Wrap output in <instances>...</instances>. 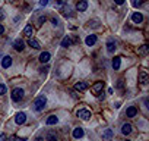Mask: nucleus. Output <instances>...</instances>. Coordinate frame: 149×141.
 Wrapping results in <instances>:
<instances>
[{
  "instance_id": "nucleus-1",
  "label": "nucleus",
  "mask_w": 149,
  "mask_h": 141,
  "mask_svg": "<svg viewBox=\"0 0 149 141\" xmlns=\"http://www.w3.org/2000/svg\"><path fill=\"white\" fill-rule=\"evenodd\" d=\"M45 105H47V97L45 96H40V97H37L35 101H34V109L37 112H41L45 107Z\"/></svg>"
},
{
  "instance_id": "nucleus-2",
  "label": "nucleus",
  "mask_w": 149,
  "mask_h": 141,
  "mask_svg": "<svg viewBox=\"0 0 149 141\" xmlns=\"http://www.w3.org/2000/svg\"><path fill=\"white\" fill-rule=\"evenodd\" d=\"M23 98V90L22 88H15L12 91V100L13 101H21Z\"/></svg>"
},
{
  "instance_id": "nucleus-3",
  "label": "nucleus",
  "mask_w": 149,
  "mask_h": 141,
  "mask_svg": "<svg viewBox=\"0 0 149 141\" xmlns=\"http://www.w3.org/2000/svg\"><path fill=\"white\" fill-rule=\"evenodd\" d=\"M15 122L18 125H23L25 122H27V115H25L23 112H18L16 116H15Z\"/></svg>"
},
{
  "instance_id": "nucleus-4",
  "label": "nucleus",
  "mask_w": 149,
  "mask_h": 141,
  "mask_svg": "<svg viewBox=\"0 0 149 141\" xmlns=\"http://www.w3.org/2000/svg\"><path fill=\"white\" fill-rule=\"evenodd\" d=\"M78 118H80L82 121H88L91 118V112L86 109H80V110H78Z\"/></svg>"
},
{
  "instance_id": "nucleus-5",
  "label": "nucleus",
  "mask_w": 149,
  "mask_h": 141,
  "mask_svg": "<svg viewBox=\"0 0 149 141\" xmlns=\"http://www.w3.org/2000/svg\"><path fill=\"white\" fill-rule=\"evenodd\" d=\"M113 137H114L113 130H105L102 132V141H111V140H113Z\"/></svg>"
},
{
  "instance_id": "nucleus-6",
  "label": "nucleus",
  "mask_w": 149,
  "mask_h": 141,
  "mask_svg": "<svg viewBox=\"0 0 149 141\" xmlns=\"http://www.w3.org/2000/svg\"><path fill=\"white\" fill-rule=\"evenodd\" d=\"M116 41L113 40V38H108V41H107V50L110 53H114V50H116Z\"/></svg>"
},
{
  "instance_id": "nucleus-7",
  "label": "nucleus",
  "mask_w": 149,
  "mask_h": 141,
  "mask_svg": "<svg viewBox=\"0 0 149 141\" xmlns=\"http://www.w3.org/2000/svg\"><path fill=\"white\" fill-rule=\"evenodd\" d=\"M76 9H78L79 12H85L86 9H88V2H86V0H80V2H78Z\"/></svg>"
},
{
  "instance_id": "nucleus-8",
  "label": "nucleus",
  "mask_w": 149,
  "mask_h": 141,
  "mask_svg": "<svg viewBox=\"0 0 149 141\" xmlns=\"http://www.w3.org/2000/svg\"><path fill=\"white\" fill-rule=\"evenodd\" d=\"M13 47H15V50H18V52H22L23 47H25V43L21 40V38H18V40H15V43H13Z\"/></svg>"
},
{
  "instance_id": "nucleus-9",
  "label": "nucleus",
  "mask_w": 149,
  "mask_h": 141,
  "mask_svg": "<svg viewBox=\"0 0 149 141\" xmlns=\"http://www.w3.org/2000/svg\"><path fill=\"white\" fill-rule=\"evenodd\" d=\"M132 21H133L134 24H140V22L143 21V16H142V13H139V12H134V13L132 15Z\"/></svg>"
},
{
  "instance_id": "nucleus-10",
  "label": "nucleus",
  "mask_w": 149,
  "mask_h": 141,
  "mask_svg": "<svg viewBox=\"0 0 149 141\" xmlns=\"http://www.w3.org/2000/svg\"><path fill=\"white\" fill-rule=\"evenodd\" d=\"M28 46H29V47H32V49H37V50H38V49H41V44H40V41H37L35 38H29V40H28Z\"/></svg>"
},
{
  "instance_id": "nucleus-11",
  "label": "nucleus",
  "mask_w": 149,
  "mask_h": 141,
  "mask_svg": "<svg viewBox=\"0 0 149 141\" xmlns=\"http://www.w3.org/2000/svg\"><path fill=\"white\" fill-rule=\"evenodd\" d=\"M132 132V125L130 123H124L123 126H121V134L123 135H129Z\"/></svg>"
},
{
  "instance_id": "nucleus-12",
  "label": "nucleus",
  "mask_w": 149,
  "mask_h": 141,
  "mask_svg": "<svg viewBox=\"0 0 149 141\" xmlns=\"http://www.w3.org/2000/svg\"><path fill=\"white\" fill-rule=\"evenodd\" d=\"M102 88H104V82H96V84L92 87V91H94L96 96H99V91H101Z\"/></svg>"
},
{
  "instance_id": "nucleus-13",
  "label": "nucleus",
  "mask_w": 149,
  "mask_h": 141,
  "mask_svg": "<svg viewBox=\"0 0 149 141\" xmlns=\"http://www.w3.org/2000/svg\"><path fill=\"white\" fill-rule=\"evenodd\" d=\"M50 57H51V55H50L48 52H43V53L40 55V62H41V63H47V62L50 60Z\"/></svg>"
},
{
  "instance_id": "nucleus-14",
  "label": "nucleus",
  "mask_w": 149,
  "mask_h": 141,
  "mask_svg": "<svg viewBox=\"0 0 149 141\" xmlns=\"http://www.w3.org/2000/svg\"><path fill=\"white\" fill-rule=\"evenodd\" d=\"M126 115L129 118H134L136 115H138V109H136L134 106H130L129 109H127V112H126Z\"/></svg>"
},
{
  "instance_id": "nucleus-15",
  "label": "nucleus",
  "mask_w": 149,
  "mask_h": 141,
  "mask_svg": "<svg viewBox=\"0 0 149 141\" xmlns=\"http://www.w3.org/2000/svg\"><path fill=\"white\" fill-rule=\"evenodd\" d=\"M74 90H78V91H86V90H88V84L86 82H78L74 85Z\"/></svg>"
},
{
  "instance_id": "nucleus-16",
  "label": "nucleus",
  "mask_w": 149,
  "mask_h": 141,
  "mask_svg": "<svg viewBox=\"0 0 149 141\" xmlns=\"http://www.w3.org/2000/svg\"><path fill=\"white\" fill-rule=\"evenodd\" d=\"M73 137L74 138H82L83 137V130L80 126H78V128H74V130H73Z\"/></svg>"
},
{
  "instance_id": "nucleus-17",
  "label": "nucleus",
  "mask_w": 149,
  "mask_h": 141,
  "mask_svg": "<svg viewBox=\"0 0 149 141\" xmlns=\"http://www.w3.org/2000/svg\"><path fill=\"white\" fill-rule=\"evenodd\" d=\"M10 65H12V57L10 56H5L3 60H2V66L3 68H10Z\"/></svg>"
},
{
  "instance_id": "nucleus-18",
  "label": "nucleus",
  "mask_w": 149,
  "mask_h": 141,
  "mask_svg": "<svg viewBox=\"0 0 149 141\" xmlns=\"http://www.w3.org/2000/svg\"><path fill=\"white\" fill-rule=\"evenodd\" d=\"M32 31H34L32 25H31V24H28L27 27H25V30H23V35H25V37H29V38H31V35H32Z\"/></svg>"
},
{
  "instance_id": "nucleus-19",
  "label": "nucleus",
  "mask_w": 149,
  "mask_h": 141,
  "mask_svg": "<svg viewBox=\"0 0 149 141\" xmlns=\"http://www.w3.org/2000/svg\"><path fill=\"white\" fill-rule=\"evenodd\" d=\"M85 41H86V44H88V46H94V44L96 43V35H92V34L88 35Z\"/></svg>"
},
{
  "instance_id": "nucleus-20",
  "label": "nucleus",
  "mask_w": 149,
  "mask_h": 141,
  "mask_svg": "<svg viewBox=\"0 0 149 141\" xmlns=\"http://www.w3.org/2000/svg\"><path fill=\"white\" fill-rule=\"evenodd\" d=\"M59 122V118L56 116V115H51V116L47 118V125H56Z\"/></svg>"
},
{
  "instance_id": "nucleus-21",
  "label": "nucleus",
  "mask_w": 149,
  "mask_h": 141,
  "mask_svg": "<svg viewBox=\"0 0 149 141\" xmlns=\"http://www.w3.org/2000/svg\"><path fill=\"white\" fill-rule=\"evenodd\" d=\"M139 80H140V84H148V81H149V78H148V75H146V72H140V75H139Z\"/></svg>"
},
{
  "instance_id": "nucleus-22",
  "label": "nucleus",
  "mask_w": 149,
  "mask_h": 141,
  "mask_svg": "<svg viewBox=\"0 0 149 141\" xmlns=\"http://www.w3.org/2000/svg\"><path fill=\"white\" fill-rule=\"evenodd\" d=\"M72 44V38L70 37H65L63 40H61V47H69Z\"/></svg>"
},
{
  "instance_id": "nucleus-23",
  "label": "nucleus",
  "mask_w": 149,
  "mask_h": 141,
  "mask_svg": "<svg viewBox=\"0 0 149 141\" xmlns=\"http://www.w3.org/2000/svg\"><path fill=\"white\" fill-rule=\"evenodd\" d=\"M120 65H121V57H114L113 59V68L114 69H118Z\"/></svg>"
},
{
  "instance_id": "nucleus-24",
  "label": "nucleus",
  "mask_w": 149,
  "mask_h": 141,
  "mask_svg": "<svg viewBox=\"0 0 149 141\" xmlns=\"http://www.w3.org/2000/svg\"><path fill=\"white\" fill-rule=\"evenodd\" d=\"M6 94V85L5 84H0V96Z\"/></svg>"
},
{
  "instance_id": "nucleus-25",
  "label": "nucleus",
  "mask_w": 149,
  "mask_h": 141,
  "mask_svg": "<svg viewBox=\"0 0 149 141\" xmlns=\"http://www.w3.org/2000/svg\"><path fill=\"white\" fill-rule=\"evenodd\" d=\"M143 3V0H133V6L134 7H138V6H140Z\"/></svg>"
},
{
  "instance_id": "nucleus-26",
  "label": "nucleus",
  "mask_w": 149,
  "mask_h": 141,
  "mask_svg": "<svg viewBox=\"0 0 149 141\" xmlns=\"http://www.w3.org/2000/svg\"><path fill=\"white\" fill-rule=\"evenodd\" d=\"M89 27H98V21L96 19H92V21H89Z\"/></svg>"
},
{
  "instance_id": "nucleus-27",
  "label": "nucleus",
  "mask_w": 149,
  "mask_h": 141,
  "mask_svg": "<svg viewBox=\"0 0 149 141\" xmlns=\"http://www.w3.org/2000/svg\"><path fill=\"white\" fill-rule=\"evenodd\" d=\"M146 52H148V46H146V44H143V46L140 47V53H142V55H145Z\"/></svg>"
},
{
  "instance_id": "nucleus-28",
  "label": "nucleus",
  "mask_w": 149,
  "mask_h": 141,
  "mask_svg": "<svg viewBox=\"0 0 149 141\" xmlns=\"http://www.w3.org/2000/svg\"><path fill=\"white\" fill-rule=\"evenodd\" d=\"M47 71H48V66L47 65L43 66V68H40V74H47Z\"/></svg>"
},
{
  "instance_id": "nucleus-29",
  "label": "nucleus",
  "mask_w": 149,
  "mask_h": 141,
  "mask_svg": "<svg viewBox=\"0 0 149 141\" xmlns=\"http://www.w3.org/2000/svg\"><path fill=\"white\" fill-rule=\"evenodd\" d=\"M47 140H48V141H56V135L48 134V135H47Z\"/></svg>"
},
{
  "instance_id": "nucleus-30",
  "label": "nucleus",
  "mask_w": 149,
  "mask_h": 141,
  "mask_svg": "<svg viewBox=\"0 0 149 141\" xmlns=\"http://www.w3.org/2000/svg\"><path fill=\"white\" fill-rule=\"evenodd\" d=\"M12 141H27V140H25V138H21V137H12Z\"/></svg>"
},
{
  "instance_id": "nucleus-31",
  "label": "nucleus",
  "mask_w": 149,
  "mask_h": 141,
  "mask_svg": "<svg viewBox=\"0 0 149 141\" xmlns=\"http://www.w3.org/2000/svg\"><path fill=\"white\" fill-rule=\"evenodd\" d=\"M6 140H7L6 134H0V141H6Z\"/></svg>"
},
{
  "instance_id": "nucleus-32",
  "label": "nucleus",
  "mask_w": 149,
  "mask_h": 141,
  "mask_svg": "<svg viewBox=\"0 0 149 141\" xmlns=\"http://www.w3.org/2000/svg\"><path fill=\"white\" fill-rule=\"evenodd\" d=\"M47 3H48V0H40V5L41 6H45Z\"/></svg>"
},
{
  "instance_id": "nucleus-33",
  "label": "nucleus",
  "mask_w": 149,
  "mask_h": 141,
  "mask_svg": "<svg viewBox=\"0 0 149 141\" xmlns=\"http://www.w3.org/2000/svg\"><path fill=\"white\" fill-rule=\"evenodd\" d=\"M114 3H116V5H123L124 0H114Z\"/></svg>"
},
{
  "instance_id": "nucleus-34",
  "label": "nucleus",
  "mask_w": 149,
  "mask_h": 141,
  "mask_svg": "<svg viewBox=\"0 0 149 141\" xmlns=\"http://www.w3.org/2000/svg\"><path fill=\"white\" fill-rule=\"evenodd\" d=\"M3 32H5V28H3V25H2V24H0V35H2Z\"/></svg>"
},
{
  "instance_id": "nucleus-35",
  "label": "nucleus",
  "mask_w": 149,
  "mask_h": 141,
  "mask_svg": "<svg viewBox=\"0 0 149 141\" xmlns=\"http://www.w3.org/2000/svg\"><path fill=\"white\" fill-rule=\"evenodd\" d=\"M2 19H5V13H3L2 10H0V21H2Z\"/></svg>"
},
{
  "instance_id": "nucleus-36",
  "label": "nucleus",
  "mask_w": 149,
  "mask_h": 141,
  "mask_svg": "<svg viewBox=\"0 0 149 141\" xmlns=\"http://www.w3.org/2000/svg\"><path fill=\"white\" fill-rule=\"evenodd\" d=\"M117 87H118V88H123V81H118V84H117Z\"/></svg>"
},
{
  "instance_id": "nucleus-37",
  "label": "nucleus",
  "mask_w": 149,
  "mask_h": 141,
  "mask_svg": "<svg viewBox=\"0 0 149 141\" xmlns=\"http://www.w3.org/2000/svg\"><path fill=\"white\" fill-rule=\"evenodd\" d=\"M126 141H129V140H126Z\"/></svg>"
}]
</instances>
